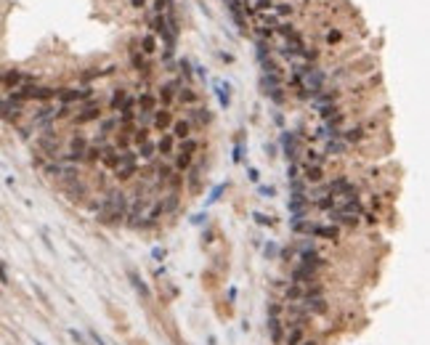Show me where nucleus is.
<instances>
[{"label":"nucleus","mask_w":430,"mask_h":345,"mask_svg":"<svg viewBox=\"0 0 430 345\" xmlns=\"http://www.w3.org/2000/svg\"><path fill=\"white\" fill-rule=\"evenodd\" d=\"M170 136L175 138V141H186V138H191V136H194V130H191L189 120L183 117V120H175V122H173V128H170Z\"/></svg>","instance_id":"nucleus-16"},{"label":"nucleus","mask_w":430,"mask_h":345,"mask_svg":"<svg viewBox=\"0 0 430 345\" xmlns=\"http://www.w3.org/2000/svg\"><path fill=\"white\" fill-rule=\"evenodd\" d=\"M268 11H274L276 16H289V13H292V5H289V3H276V5H271Z\"/></svg>","instance_id":"nucleus-30"},{"label":"nucleus","mask_w":430,"mask_h":345,"mask_svg":"<svg viewBox=\"0 0 430 345\" xmlns=\"http://www.w3.org/2000/svg\"><path fill=\"white\" fill-rule=\"evenodd\" d=\"M186 120H189L191 130H197V128H205V125H210V120H213V112L207 109L205 104H197V106H191V109H189Z\"/></svg>","instance_id":"nucleus-4"},{"label":"nucleus","mask_w":430,"mask_h":345,"mask_svg":"<svg viewBox=\"0 0 430 345\" xmlns=\"http://www.w3.org/2000/svg\"><path fill=\"white\" fill-rule=\"evenodd\" d=\"M157 106H159V104H157L154 90H149V88L138 90V96H136V109H138V112H154Z\"/></svg>","instance_id":"nucleus-8"},{"label":"nucleus","mask_w":430,"mask_h":345,"mask_svg":"<svg viewBox=\"0 0 430 345\" xmlns=\"http://www.w3.org/2000/svg\"><path fill=\"white\" fill-rule=\"evenodd\" d=\"M199 146H202V143H199L197 138L191 136V138H186V141H178V143H175V151H181V154H191V157H194L197 151H199Z\"/></svg>","instance_id":"nucleus-20"},{"label":"nucleus","mask_w":430,"mask_h":345,"mask_svg":"<svg viewBox=\"0 0 430 345\" xmlns=\"http://www.w3.org/2000/svg\"><path fill=\"white\" fill-rule=\"evenodd\" d=\"M151 255H154L157 260H162V258H165V250H159V247H154V252H151Z\"/></svg>","instance_id":"nucleus-42"},{"label":"nucleus","mask_w":430,"mask_h":345,"mask_svg":"<svg viewBox=\"0 0 430 345\" xmlns=\"http://www.w3.org/2000/svg\"><path fill=\"white\" fill-rule=\"evenodd\" d=\"M252 218H255V220H258L260 226H271V223H274V220L268 218V215H263V212H255V215H252Z\"/></svg>","instance_id":"nucleus-36"},{"label":"nucleus","mask_w":430,"mask_h":345,"mask_svg":"<svg viewBox=\"0 0 430 345\" xmlns=\"http://www.w3.org/2000/svg\"><path fill=\"white\" fill-rule=\"evenodd\" d=\"M90 340H93L96 345H104V340H101V335H98V332H90Z\"/></svg>","instance_id":"nucleus-41"},{"label":"nucleus","mask_w":430,"mask_h":345,"mask_svg":"<svg viewBox=\"0 0 430 345\" xmlns=\"http://www.w3.org/2000/svg\"><path fill=\"white\" fill-rule=\"evenodd\" d=\"M282 146H284V154H287L289 162H297V157H300V141H297L295 133H289V130H284L282 133Z\"/></svg>","instance_id":"nucleus-5"},{"label":"nucleus","mask_w":430,"mask_h":345,"mask_svg":"<svg viewBox=\"0 0 430 345\" xmlns=\"http://www.w3.org/2000/svg\"><path fill=\"white\" fill-rule=\"evenodd\" d=\"M308 337V324H295V327H284L282 345H300Z\"/></svg>","instance_id":"nucleus-6"},{"label":"nucleus","mask_w":430,"mask_h":345,"mask_svg":"<svg viewBox=\"0 0 430 345\" xmlns=\"http://www.w3.org/2000/svg\"><path fill=\"white\" fill-rule=\"evenodd\" d=\"M128 212V194L122 189H106L101 194V210L96 212L98 223L104 226H122Z\"/></svg>","instance_id":"nucleus-1"},{"label":"nucleus","mask_w":430,"mask_h":345,"mask_svg":"<svg viewBox=\"0 0 430 345\" xmlns=\"http://www.w3.org/2000/svg\"><path fill=\"white\" fill-rule=\"evenodd\" d=\"M24 114H27V104L24 101H19V98H13L8 93L0 98V120L11 122V125H19V122L24 120Z\"/></svg>","instance_id":"nucleus-2"},{"label":"nucleus","mask_w":430,"mask_h":345,"mask_svg":"<svg viewBox=\"0 0 430 345\" xmlns=\"http://www.w3.org/2000/svg\"><path fill=\"white\" fill-rule=\"evenodd\" d=\"M35 345H43V343H35Z\"/></svg>","instance_id":"nucleus-45"},{"label":"nucleus","mask_w":430,"mask_h":345,"mask_svg":"<svg viewBox=\"0 0 430 345\" xmlns=\"http://www.w3.org/2000/svg\"><path fill=\"white\" fill-rule=\"evenodd\" d=\"M175 101L183 104L186 109H191V106H197V104H202V98H199V93L191 85H181V90L175 93Z\"/></svg>","instance_id":"nucleus-10"},{"label":"nucleus","mask_w":430,"mask_h":345,"mask_svg":"<svg viewBox=\"0 0 430 345\" xmlns=\"http://www.w3.org/2000/svg\"><path fill=\"white\" fill-rule=\"evenodd\" d=\"M282 308H284V303H268V316L282 319Z\"/></svg>","instance_id":"nucleus-34"},{"label":"nucleus","mask_w":430,"mask_h":345,"mask_svg":"<svg viewBox=\"0 0 430 345\" xmlns=\"http://www.w3.org/2000/svg\"><path fill=\"white\" fill-rule=\"evenodd\" d=\"M130 64H133V69H136V72H141V74H149V69H151L149 59L143 56L138 48H130Z\"/></svg>","instance_id":"nucleus-17"},{"label":"nucleus","mask_w":430,"mask_h":345,"mask_svg":"<svg viewBox=\"0 0 430 345\" xmlns=\"http://www.w3.org/2000/svg\"><path fill=\"white\" fill-rule=\"evenodd\" d=\"M130 3H133L136 8H143V5H146V0H130Z\"/></svg>","instance_id":"nucleus-44"},{"label":"nucleus","mask_w":430,"mask_h":345,"mask_svg":"<svg viewBox=\"0 0 430 345\" xmlns=\"http://www.w3.org/2000/svg\"><path fill=\"white\" fill-rule=\"evenodd\" d=\"M311 236H319V239H327V242H337L340 239V228L337 226H319V223H313V228H311Z\"/></svg>","instance_id":"nucleus-14"},{"label":"nucleus","mask_w":430,"mask_h":345,"mask_svg":"<svg viewBox=\"0 0 430 345\" xmlns=\"http://www.w3.org/2000/svg\"><path fill=\"white\" fill-rule=\"evenodd\" d=\"M228 90H231V88H228V82H218V85H215V93H218L220 106H228V104H231V93H228Z\"/></svg>","instance_id":"nucleus-24"},{"label":"nucleus","mask_w":430,"mask_h":345,"mask_svg":"<svg viewBox=\"0 0 430 345\" xmlns=\"http://www.w3.org/2000/svg\"><path fill=\"white\" fill-rule=\"evenodd\" d=\"M136 154L143 159V162H154L157 159V146H154V141H146V143H141V146H136Z\"/></svg>","instance_id":"nucleus-19"},{"label":"nucleus","mask_w":430,"mask_h":345,"mask_svg":"<svg viewBox=\"0 0 430 345\" xmlns=\"http://www.w3.org/2000/svg\"><path fill=\"white\" fill-rule=\"evenodd\" d=\"M130 98H133V96H130L128 88H114V90H112V98H109V109H112V114H117L122 106L130 101Z\"/></svg>","instance_id":"nucleus-11"},{"label":"nucleus","mask_w":430,"mask_h":345,"mask_svg":"<svg viewBox=\"0 0 430 345\" xmlns=\"http://www.w3.org/2000/svg\"><path fill=\"white\" fill-rule=\"evenodd\" d=\"M178 72H181V80H191V67H189L186 59L178 61Z\"/></svg>","instance_id":"nucleus-32"},{"label":"nucleus","mask_w":430,"mask_h":345,"mask_svg":"<svg viewBox=\"0 0 430 345\" xmlns=\"http://www.w3.org/2000/svg\"><path fill=\"white\" fill-rule=\"evenodd\" d=\"M175 143H178V141H175V138H173L170 133H162V136H159L157 141H154V146H157V157H162V159L173 157V154H175Z\"/></svg>","instance_id":"nucleus-9"},{"label":"nucleus","mask_w":430,"mask_h":345,"mask_svg":"<svg viewBox=\"0 0 430 345\" xmlns=\"http://www.w3.org/2000/svg\"><path fill=\"white\" fill-rule=\"evenodd\" d=\"M0 284H8V271H5L3 263H0Z\"/></svg>","instance_id":"nucleus-39"},{"label":"nucleus","mask_w":430,"mask_h":345,"mask_svg":"<svg viewBox=\"0 0 430 345\" xmlns=\"http://www.w3.org/2000/svg\"><path fill=\"white\" fill-rule=\"evenodd\" d=\"M128 276H130V281H133V287H136V289H138V292H141L143 297H149V295H151V292H149V287L143 284V281H141V276H138L136 271H128Z\"/></svg>","instance_id":"nucleus-27"},{"label":"nucleus","mask_w":430,"mask_h":345,"mask_svg":"<svg viewBox=\"0 0 430 345\" xmlns=\"http://www.w3.org/2000/svg\"><path fill=\"white\" fill-rule=\"evenodd\" d=\"M120 130V120H117V114H104L101 120H98V130L96 133H101V136H114Z\"/></svg>","instance_id":"nucleus-12"},{"label":"nucleus","mask_w":430,"mask_h":345,"mask_svg":"<svg viewBox=\"0 0 430 345\" xmlns=\"http://www.w3.org/2000/svg\"><path fill=\"white\" fill-rule=\"evenodd\" d=\"M170 8V0H154V13H165Z\"/></svg>","instance_id":"nucleus-35"},{"label":"nucleus","mask_w":430,"mask_h":345,"mask_svg":"<svg viewBox=\"0 0 430 345\" xmlns=\"http://www.w3.org/2000/svg\"><path fill=\"white\" fill-rule=\"evenodd\" d=\"M101 162H104V167H109V170H114V167L120 165V151L114 149V146L104 149V151H101Z\"/></svg>","instance_id":"nucleus-21"},{"label":"nucleus","mask_w":430,"mask_h":345,"mask_svg":"<svg viewBox=\"0 0 430 345\" xmlns=\"http://www.w3.org/2000/svg\"><path fill=\"white\" fill-rule=\"evenodd\" d=\"M287 178H289V181H297V178H300V165H297V162H289V165H287Z\"/></svg>","instance_id":"nucleus-33"},{"label":"nucleus","mask_w":430,"mask_h":345,"mask_svg":"<svg viewBox=\"0 0 430 345\" xmlns=\"http://www.w3.org/2000/svg\"><path fill=\"white\" fill-rule=\"evenodd\" d=\"M165 189H167V191H181V189H183V175H181V173H173L170 178L165 181Z\"/></svg>","instance_id":"nucleus-26"},{"label":"nucleus","mask_w":430,"mask_h":345,"mask_svg":"<svg viewBox=\"0 0 430 345\" xmlns=\"http://www.w3.org/2000/svg\"><path fill=\"white\" fill-rule=\"evenodd\" d=\"M303 154H305V162L303 165H324V154H321V151H316V149H305L303 151Z\"/></svg>","instance_id":"nucleus-25"},{"label":"nucleus","mask_w":430,"mask_h":345,"mask_svg":"<svg viewBox=\"0 0 430 345\" xmlns=\"http://www.w3.org/2000/svg\"><path fill=\"white\" fill-rule=\"evenodd\" d=\"M260 194H263V197L268 199V197H274V194H276V189H274V186H260Z\"/></svg>","instance_id":"nucleus-38"},{"label":"nucleus","mask_w":430,"mask_h":345,"mask_svg":"<svg viewBox=\"0 0 430 345\" xmlns=\"http://www.w3.org/2000/svg\"><path fill=\"white\" fill-rule=\"evenodd\" d=\"M159 205H162L165 215L175 212V210H178V205H181V191H165V194L159 197Z\"/></svg>","instance_id":"nucleus-15"},{"label":"nucleus","mask_w":430,"mask_h":345,"mask_svg":"<svg viewBox=\"0 0 430 345\" xmlns=\"http://www.w3.org/2000/svg\"><path fill=\"white\" fill-rule=\"evenodd\" d=\"M181 85H189V82H183L181 77H175L170 82H165V85H159L154 90V96H157V104L162 106V109H170V106L175 104V93L181 90Z\"/></svg>","instance_id":"nucleus-3"},{"label":"nucleus","mask_w":430,"mask_h":345,"mask_svg":"<svg viewBox=\"0 0 430 345\" xmlns=\"http://www.w3.org/2000/svg\"><path fill=\"white\" fill-rule=\"evenodd\" d=\"M154 112H136V128H151Z\"/></svg>","instance_id":"nucleus-28"},{"label":"nucleus","mask_w":430,"mask_h":345,"mask_svg":"<svg viewBox=\"0 0 430 345\" xmlns=\"http://www.w3.org/2000/svg\"><path fill=\"white\" fill-rule=\"evenodd\" d=\"M138 51H141L143 53V56H154V53H157V35H143L141 37V48H138Z\"/></svg>","instance_id":"nucleus-22"},{"label":"nucleus","mask_w":430,"mask_h":345,"mask_svg":"<svg viewBox=\"0 0 430 345\" xmlns=\"http://www.w3.org/2000/svg\"><path fill=\"white\" fill-rule=\"evenodd\" d=\"M173 122H175L173 112H170V109H162V106H157V109H154V117H151V128L159 130V133H167V130L173 128Z\"/></svg>","instance_id":"nucleus-7"},{"label":"nucleus","mask_w":430,"mask_h":345,"mask_svg":"<svg viewBox=\"0 0 430 345\" xmlns=\"http://www.w3.org/2000/svg\"><path fill=\"white\" fill-rule=\"evenodd\" d=\"M82 162H88V165L101 162V149H98V146H93V143H88L85 154H82Z\"/></svg>","instance_id":"nucleus-23"},{"label":"nucleus","mask_w":430,"mask_h":345,"mask_svg":"<svg viewBox=\"0 0 430 345\" xmlns=\"http://www.w3.org/2000/svg\"><path fill=\"white\" fill-rule=\"evenodd\" d=\"M266 329H268V335H271L274 345H282V337H284V327H282V319H276V316H268V321H266Z\"/></svg>","instance_id":"nucleus-18"},{"label":"nucleus","mask_w":430,"mask_h":345,"mask_svg":"<svg viewBox=\"0 0 430 345\" xmlns=\"http://www.w3.org/2000/svg\"><path fill=\"white\" fill-rule=\"evenodd\" d=\"M324 40H327L329 45H335V43H340V40H343V32H340V29H327Z\"/></svg>","instance_id":"nucleus-31"},{"label":"nucleus","mask_w":430,"mask_h":345,"mask_svg":"<svg viewBox=\"0 0 430 345\" xmlns=\"http://www.w3.org/2000/svg\"><path fill=\"white\" fill-rule=\"evenodd\" d=\"M300 345H321V343L316 340V337H311V335H308V337H305V340H303Z\"/></svg>","instance_id":"nucleus-40"},{"label":"nucleus","mask_w":430,"mask_h":345,"mask_svg":"<svg viewBox=\"0 0 430 345\" xmlns=\"http://www.w3.org/2000/svg\"><path fill=\"white\" fill-rule=\"evenodd\" d=\"M303 181L313 183V186H319L321 181H324V165H303Z\"/></svg>","instance_id":"nucleus-13"},{"label":"nucleus","mask_w":430,"mask_h":345,"mask_svg":"<svg viewBox=\"0 0 430 345\" xmlns=\"http://www.w3.org/2000/svg\"><path fill=\"white\" fill-rule=\"evenodd\" d=\"M247 175H250V181H258V170H255V167H250Z\"/></svg>","instance_id":"nucleus-43"},{"label":"nucleus","mask_w":430,"mask_h":345,"mask_svg":"<svg viewBox=\"0 0 430 345\" xmlns=\"http://www.w3.org/2000/svg\"><path fill=\"white\" fill-rule=\"evenodd\" d=\"M69 335H72V340L77 343V345H85V337H82V335L77 332V329H69Z\"/></svg>","instance_id":"nucleus-37"},{"label":"nucleus","mask_w":430,"mask_h":345,"mask_svg":"<svg viewBox=\"0 0 430 345\" xmlns=\"http://www.w3.org/2000/svg\"><path fill=\"white\" fill-rule=\"evenodd\" d=\"M271 59V45H268L266 40H258V61L263 64V61Z\"/></svg>","instance_id":"nucleus-29"}]
</instances>
